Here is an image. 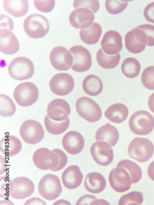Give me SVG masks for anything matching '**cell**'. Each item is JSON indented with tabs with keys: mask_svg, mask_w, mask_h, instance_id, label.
Returning <instances> with one entry per match:
<instances>
[{
	"mask_svg": "<svg viewBox=\"0 0 154 205\" xmlns=\"http://www.w3.org/2000/svg\"><path fill=\"white\" fill-rule=\"evenodd\" d=\"M23 26L27 35L33 38L44 37L50 29L47 19L43 15L38 14H31L27 16L24 20Z\"/></svg>",
	"mask_w": 154,
	"mask_h": 205,
	"instance_id": "1",
	"label": "cell"
},
{
	"mask_svg": "<svg viewBox=\"0 0 154 205\" xmlns=\"http://www.w3.org/2000/svg\"><path fill=\"white\" fill-rule=\"evenodd\" d=\"M33 160L35 166L40 169L54 171L60 170L59 156L55 152L47 148H40L35 151L33 155Z\"/></svg>",
	"mask_w": 154,
	"mask_h": 205,
	"instance_id": "2",
	"label": "cell"
},
{
	"mask_svg": "<svg viewBox=\"0 0 154 205\" xmlns=\"http://www.w3.org/2000/svg\"><path fill=\"white\" fill-rule=\"evenodd\" d=\"M154 151L153 144L149 140L139 137H136L131 141L128 150L130 157L140 162L149 160Z\"/></svg>",
	"mask_w": 154,
	"mask_h": 205,
	"instance_id": "3",
	"label": "cell"
},
{
	"mask_svg": "<svg viewBox=\"0 0 154 205\" xmlns=\"http://www.w3.org/2000/svg\"><path fill=\"white\" fill-rule=\"evenodd\" d=\"M129 128L134 134L146 135L152 131L154 126V118L148 112L137 111L131 116L129 120Z\"/></svg>",
	"mask_w": 154,
	"mask_h": 205,
	"instance_id": "4",
	"label": "cell"
},
{
	"mask_svg": "<svg viewBox=\"0 0 154 205\" xmlns=\"http://www.w3.org/2000/svg\"><path fill=\"white\" fill-rule=\"evenodd\" d=\"M13 96L16 103L22 107L33 105L38 100L39 91L37 86L30 82L22 83L15 88Z\"/></svg>",
	"mask_w": 154,
	"mask_h": 205,
	"instance_id": "5",
	"label": "cell"
},
{
	"mask_svg": "<svg viewBox=\"0 0 154 205\" xmlns=\"http://www.w3.org/2000/svg\"><path fill=\"white\" fill-rule=\"evenodd\" d=\"M75 107L79 116L88 122H96L101 117L100 106L91 98L86 97L79 98L76 101Z\"/></svg>",
	"mask_w": 154,
	"mask_h": 205,
	"instance_id": "6",
	"label": "cell"
},
{
	"mask_svg": "<svg viewBox=\"0 0 154 205\" xmlns=\"http://www.w3.org/2000/svg\"><path fill=\"white\" fill-rule=\"evenodd\" d=\"M8 73L13 79L22 81L28 79L33 75L34 66L32 61L24 57H17L10 62L8 68Z\"/></svg>",
	"mask_w": 154,
	"mask_h": 205,
	"instance_id": "7",
	"label": "cell"
},
{
	"mask_svg": "<svg viewBox=\"0 0 154 205\" xmlns=\"http://www.w3.org/2000/svg\"><path fill=\"white\" fill-rule=\"evenodd\" d=\"M40 195L48 200H52L60 195L62 187L60 180L56 175L48 174L40 179L38 185Z\"/></svg>",
	"mask_w": 154,
	"mask_h": 205,
	"instance_id": "8",
	"label": "cell"
},
{
	"mask_svg": "<svg viewBox=\"0 0 154 205\" xmlns=\"http://www.w3.org/2000/svg\"><path fill=\"white\" fill-rule=\"evenodd\" d=\"M19 132L23 140L26 143L31 144H36L40 142L44 135L41 124L33 120L24 121L21 126Z\"/></svg>",
	"mask_w": 154,
	"mask_h": 205,
	"instance_id": "9",
	"label": "cell"
},
{
	"mask_svg": "<svg viewBox=\"0 0 154 205\" xmlns=\"http://www.w3.org/2000/svg\"><path fill=\"white\" fill-rule=\"evenodd\" d=\"M34 190V183L27 177L19 176L11 180L10 194L15 199H23L29 197Z\"/></svg>",
	"mask_w": 154,
	"mask_h": 205,
	"instance_id": "10",
	"label": "cell"
},
{
	"mask_svg": "<svg viewBox=\"0 0 154 205\" xmlns=\"http://www.w3.org/2000/svg\"><path fill=\"white\" fill-rule=\"evenodd\" d=\"M73 58L71 68L78 72H83L88 70L92 65L91 53L85 47L77 45L71 47L69 50Z\"/></svg>",
	"mask_w": 154,
	"mask_h": 205,
	"instance_id": "11",
	"label": "cell"
},
{
	"mask_svg": "<svg viewBox=\"0 0 154 205\" xmlns=\"http://www.w3.org/2000/svg\"><path fill=\"white\" fill-rule=\"evenodd\" d=\"M73 78L69 74L59 73L54 76L49 82L52 92L59 96H64L70 93L74 86Z\"/></svg>",
	"mask_w": 154,
	"mask_h": 205,
	"instance_id": "12",
	"label": "cell"
},
{
	"mask_svg": "<svg viewBox=\"0 0 154 205\" xmlns=\"http://www.w3.org/2000/svg\"><path fill=\"white\" fill-rule=\"evenodd\" d=\"M108 179L112 188L120 193L129 190L132 183L130 175L126 170L121 167L113 169L109 173Z\"/></svg>",
	"mask_w": 154,
	"mask_h": 205,
	"instance_id": "13",
	"label": "cell"
},
{
	"mask_svg": "<svg viewBox=\"0 0 154 205\" xmlns=\"http://www.w3.org/2000/svg\"><path fill=\"white\" fill-rule=\"evenodd\" d=\"M90 152L95 161L102 166H107L113 161L114 153L111 146L103 141H98L91 146Z\"/></svg>",
	"mask_w": 154,
	"mask_h": 205,
	"instance_id": "14",
	"label": "cell"
},
{
	"mask_svg": "<svg viewBox=\"0 0 154 205\" xmlns=\"http://www.w3.org/2000/svg\"><path fill=\"white\" fill-rule=\"evenodd\" d=\"M50 60L52 66L59 71H66L71 67L73 61L70 52L62 46L54 48L50 54Z\"/></svg>",
	"mask_w": 154,
	"mask_h": 205,
	"instance_id": "15",
	"label": "cell"
},
{
	"mask_svg": "<svg viewBox=\"0 0 154 205\" xmlns=\"http://www.w3.org/2000/svg\"><path fill=\"white\" fill-rule=\"evenodd\" d=\"M94 19L93 12L87 8L83 7L75 9L69 17V22L72 26L81 30L90 26Z\"/></svg>",
	"mask_w": 154,
	"mask_h": 205,
	"instance_id": "16",
	"label": "cell"
},
{
	"mask_svg": "<svg viewBox=\"0 0 154 205\" xmlns=\"http://www.w3.org/2000/svg\"><path fill=\"white\" fill-rule=\"evenodd\" d=\"M101 45V49L106 54L116 55L119 53L122 48V37L117 31L110 30L104 34Z\"/></svg>",
	"mask_w": 154,
	"mask_h": 205,
	"instance_id": "17",
	"label": "cell"
},
{
	"mask_svg": "<svg viewBox=\"0 0 154 205\" xmlns=\"http://www.w3.org/2000/svg\"><path fill=\"white\" fill-rule=\"evenodd\" d=\"M47 112V116L51 119L62 121L68 118L71 112V108L65 100L62 99H55L48 104Z\"/></svg>",
	"mask_w": 154,
	"mask_h": 205,
	"instance_id": "18",
	"label": "cell"
},
{
	"mask_svg": "<svg viewBox=\"0 0 154 205\" xmlns=\"http://www.w3.org/2000/svg\"><path fill=\"white\" fill-rule=\"evenodd\" d=\"M62 144L64 149L69 154L76 155L82 151L85 144L84 139L79 132L71 131L63 136Z\"/></svg>",
	"mask_w": 154,
	"mask_h": 205,
	"instance_id": "19",
	"label": "cell"
},
{
	"mask_svg": "<svg viewBox=\"0 0 154 205\" xmlns=\"http://www.w3.org/2000/svg\"><path fill=\"white\" fill-rule=\"evenodd\" d=\"M19 49V43L15 35L9 29L0 28V50L7 55L14 54Z\"/></svg>",
	"mask_w": 154,
	"mask_h": 205,
	"instance_id": "20",
	"label": "cell"
},
{
	"mask_svg": "<svg viewBox=\"0 0 154 205\" xmlns=\"http://www.w3.org/2000/svg\"><path fill=\"white\" fill-rule=\"evenodd\" d=\"M83 175L79 167L72 165L63 171L62 179L64 186L67 188L72 189L79 187L82 183Z\"/></svg>",
	"mask_w": 154,
	"mask_h": 205,
	"instance_id": "21",
	"label": "cell"
},
{
	"mask_svg": "<svg viewBox=\"0 0 154 205\" xmlns=\"http://www.w3.org/2000/svg\"><path fill=\"white\" fill-rule=\"evenodd\" d=\"M84 186L88 191L98 194L103 191L106 186V181L104 176L97 172H92L86 176Z\"/></svg>",
	"mask_w": 154,
	"mask_h": 205,
	"instance_id": "22",
	"label": "cell"
},
{
	"mask_svg": "<svg viewBox=\"0 0 154 205\" xmlns=\"http://www.w3.org/2000/svg\"><path fill=\"white\" fill-rule=\"evenodd\" d=\"M119 133L114 126L107 123L100 127L97 131L95 135L96 141H103L114 146L117 143L119 139Z\"/></svg>",
	"mask_w": 154,
	"mask_h": 205,
	"instance_id": "23",
	"label": "cell"
},
{
	"mask_svg": "<svg viewBox=\"0 0 154 205\" xmlns=\"http://www.w3.org/2000/svg\"><path fill=\"white\" fill-rule=\"evenodd\" d=\"M22 148V143L20 140L13 136H6L0 141V151L7 156L16 155L20 151Z\"/></svg>",
	"mask_w": 154,
	"mask_h": 205,
	"instance_id": "24",
	"label": "cell"
},
{
	"mask_svg": "<svg viewBox=\"0 0 154 205\" xmlns=\"http://www.w3.org/2000/svg\"><path fill=\"white\" fill-rule=\"evenodd\" d=\"M125 47L130 52L134 54L141 53L145 49L146 45L142 41L137 29L135 28L128 32L125 37Z\"/></svg>",
	"mask_w": 154,
	"mask_h": 205,
	"instance_id": "25",
	"label": "cell"
},
{
	"mask_svg": "<svg viewBox=\"0 0 154 205\" xmlns=\"http://www.w3.org/2000/svg\"><path fill=\"white\" fill-rule=\"evenodd\" d=\"M127 107L122 103H117L110 106L105 111V116L112 122L119 124L123 122L128 114Z\"/></svg>",
	"mask_w": 154,
	"mask_h": 205,
	"instance_id": "26",
	"label": "cell"
},
{
	"mask_svg": "<svg viewBox=\"0 0 154 205\" xmlns=\"http://www.w3.org/2000/svg\"><path fill=\"white\" fill-rule=\"evenodd\" d=\"M3 5L6 11L17 18L25 15L29 9V3L26 0H4Z\"/></svg>",
	"mask_w": 154,
	"mask_h": 205,
	"instance_id": "27",
	"label": "cell"
},
{
	"mask_svg": "<svg viewBox=\"0 0 154 205\" xmlns=\"http://www.w3.org/2000/svg\"><path fill=\"white\" fill-rule=\"evenodd\" d=\"M102 28L96 22H93L89 27L79 32V36L81 40L85 43L93 45L98 41L101 35Z\"/></svg>",
	"mask_w": 154,
	"mask_h": 205,
	"instance_id": "28",
	"label": "cell"
},
{
	"mask_svg": "<svg viewBox=\"0 0 154 205\" xmlns=\"http://www.w3.org/2000/svg\"><path fill=\"white\" fill-rule=\"evenodd\" d=\"M83 89L87 94L95 96L99 94L103 89L102 82L99 77L91 74L86 76L82 83Z\"/></svg>",
	"mask_w": 154,
	"mask_h": 205,
	"instance_id": "29",
	"label": "cell"
},
{
	"mask_svg": "<svg viewBox=\"0 0 154 205\" xmlns=\"http://www.w3.org/2000/svg\"><path fill=\"white\" fill-rule=\"evenodd\" d=\"M96 58L98 63L101 67L106 69H112L118 65L120 55L119 53L109 55L105 53L102 49H100L97 52Z\"/></svg>",
	"mask_w": 154,
	"mask_h": 205,
	"instance_id": "30",
	"label": "cell"
},
{
	"mask_svg": "<svg viewBox=\"0 0 154 205\" xmlns=\"http://www.w3.org/2000/svg\"><path fill=\"white\" fill-rule=\"evenodd\" d=\"M44 123L47 131L54 135L60 134L68 128L70 120L69 118L62 121H56L50 119L47 115L44 119Z\"/></svg>",
	"mask_w": 154,
	"mask_h": 205,
	"instance_id": "31",
	"label": "cell"
},
{
	"mask_svg": "<svg viewBox=\"0 0 154 205\" xmlns=\"http://www.w3.org/2000/svg\"><path fill=\"white\" fill-rule=\"evenodd\" d=\"M121 69L123 74L126 77L134 78L137 77L140 73L141 65L140 62L133 57H128L123 61Z\"/></svg>",
	"mask_w": 154,
	"mask_h": 205,
	"instance_id": "32",
	"label": "cell"
},
{
	"mask_svg": "<svg viewBox=\"0 0 154 205\" xmlns=\"http://www.w3.org/2000/svg\"><path fill=\"white\" fill-rule=\"evenodd\" d=\"M117 167L124 168L127 170L131 176L132 183L138 182L142 176V171L140 167L136 163L128 160H123L118 162Z\"/></svg>",
	"mask_w": 154,
	"mask_h": 205,
	"instance_id": "33",
	"label": "cell"
},
{
	"mask_svg": "<svg viewBox=\"0 0 154 205\" xmlns=\"http://www.w3.org/2000/svg\"><path fill=\"white\" fill-rule=\"evenodd\" d=\"M16 110L15 105L12 99L3 94L0 95V115L3 117L12 116Z\"/></svg>",
	"mask_w": 154,
	"mask_h": 205,
	"instance_id": "34",
	"label": "cell"
},
{
	"mask_svg": "<svg viewBox=\"0 0 154 205\" xmlns=\"http://www.w3.org/2000/svg\"><path fill=\"white\" fill-rule=\"evenodd\" d=\"M144 200L141 192L132 191L122 196L119 201V205H140Z\"/></svg>",
	"mask_w": 154,
	"mask_h": 205,
	"instance_id": "35",
	"label": "cell"
},
{
	"mask_svg": "<svg viewBox=\"0 0 154 205\" xmlns=\"http://www.w3.org/2000/svg\"><path fill=\"white\" fill-rule=\"evenodd\" d=\"M128 1L127 0H106L105 8L107 11L112 14H116L123 12L127 7Z\"/></svg>",
	"mask_w": 154,
	"mask_h": 205,
	"instance_id": "36",
	"label": "cell"
},
{
	"mask_svg": "<svg viewBox=\"0 0 154 205\" xmlns=\"http://www.w3.org/2000/svg\"><path fill=\"white\" fill-rule=\"evenodd\" d=\"M141 81L147 89L154 90V66L148 67L144 69L141 75Z\"/></svg>",
	"mask_w": 154,
	"mask_h": 205,
	"instance_id": "37",
	"label": "cell"
},
{
	"mask_svg": "<svg viewBox=\"0 0 154 205\" xmlns=\"http://www.w3.org/2000/svg\"><path fill=\"white\" fill-rule=\"evenodd\" d=\"M73 6L75 9L85 8L95 13L99 9V3L98 0H74Z\"/></svg>",
	"mask_w": 154,
	"mask_h": 205,
	"instance_id": "38",
	"label": "cell"
},
{
	"mask_svg": "<svg viewBox=\"0 0 154 205\" xmlns=\"http://www.w3.org/2000/svg\"><path fill=\"white\" fill-rule=\"evenodd\" d=\"M142 30L144 33L146 40V45L154 46V25L149 24H144L137 27Z\"/></svg>",
	"mask_w": 154,
	"mask_h": 205,
	"instance_id": "39",
	"label": "cell"
},
{
	"mask_svg": "<svg viewBox=\"0 0 154 205\" xmlns=\"http://www.w3.org/2000/svg\"><path fill=\"white\" fill-rule=\"evenodd\" d=\"M34 3L36 8L38 10L44 13H48L54 9L55 2L54 0H34Z\"/></svg>",
	"mask_w": 154,
	"mask_h": 205,
	"instance_id": "40",
	"label": "cell"
},
{
	"mask_svg": "<svg viewBox=\"0 0 154 205\" xmlns=\"http://www.w3.org/2000/svg\"><path fill=\"white\" fill-rule=\"evenodd\" d=\"M11 180L9 177L3 176L0 177V198L7 197L10 195V186Z\"/></svg>",
	"mask_w": 154,
	"mask_h": 205,
	"instance_id": "41",
	"label": "cell"
},
{
	"mask_svg": "<svg viewBox=\"0 0 154 205\" xmlns=\"http://www.w3.org/2000/svg\"><path fill=\"white\" fill-rule=\"evenodd\" d=\"M144 14L148 21L154 23V2L150 3L146 6Z\"/></svg>",
	"mask_w": 154,
	"mask_h": 205,
	"instance_id": "42",
	"label": "cell"
},
{
	"mask_svg": "<svg viewBox=\"0 0 154 205\" xmlns=\"http://www.w3.org/2000/svg\"><path fill=\"white\" fill-rule=\"evenodd\" d=\"M14 23L11 18L7 16L0 15V28H7L12 31Z\"/></svg>",
	"mask_w": 154,
	"mask_h": 205,
	"instance_id": "43",
	"label": "cell"
},
{
	"mask_svg": "<svg viewBox=\"0 0 154 205\" xmlns=\"http://www.w3.org/2000/svg\"><path fill=\"white\" fill-rule=\"evenodd\" d=\"M97 199L95 196L90 195H86L81 197L76 202V205H90L91 203Z\"/></svg>",
	"mask_w": 154,
	"mask_h": 205,
	"instance_id": "44",
	"label": "cell"
},
{
	"mask_svg": "<svg viewBox=\"0 0 154 205\" xmlns=\"http://www.w3.org/2000/svg\"><path fill=\"white\" fill-rule=\"evenodd\" d=\"M25 205H46L44 201L39 198L33 197L27 200L24 203Z\"/></svg>",
	"mask_w": 154,
	"mask_h": 205,
	"instance_id": "45",
	"label": "cell"
},
{
	"mask_svg": "<svg viewBox=\"0 0 154 205\" xmlns=\"http://www.w3.org/2000/svg\"><path fill=\"white\" fill-rule=\"evenodd\" d=\"M148 174L150 178L154 181V160L150 163L148 167Z\"/></svg>",
	"mask_w": 154,
	"mask_h": 205,
	"instance_id": "46",
	"label": "cell"
},
{
	"mask_svg": "<svg viewBox=\"0 0 154 205\" xmlns=\"http://www.w3.org/2000/svg\"><path fill=\"white\" fill-rule=\"evenodd\" d=\"M148 105L151 111L154 113V93L152 94L149 97Z\"/></svg>",
	"mask_w": 154,
	"mask_h": 205,
	"instance_id": "47",
	"label": "cell"
},
{
	"mask_svg": "<svg viewBox=\"0 0 154 205\" xmlns=\"http://www.w3.org/2000/svg\"><path fill=\"white\" fill-rule=\"evenodd\" d=\"M90 205H110V204L104 199H96L92 201Z\"/></svg>",
	"mask_w": 154,
	"mask_h": 205,
	"instance_id": "48",
	"label": "cell"
},
{
	"mask_svg": "<svg viewBox=\"0 0 154 205\" xmlns=\"http://www.w3.org/2000/svg\"><path fill=\"white\" fill-rule=\"evenodd\" d=\"M4 159L3 157L0 155V175L4 173L5 169H6L7 164L5 162Z\"/></svg>",
	"mask_w": 154,
	"mask_h": 205,
	"instance_id": "49",
	"label": "cell"
},
{
	"mask_svg": "<svg viewBox=\"0 0 154 205\" xmlns=\"http://www.w3.org/2000/svg\"><path fill=\"white\" fill-rule=\"evenodd\" d=\"M53 205H71L70 203L68 201L64 199H60L55 202Z\"/></svg>",
	"mask_w": 154,
	"mask_h": 205,
	"instance_id": "50",
	"label": "cell"
}]
</instances>
